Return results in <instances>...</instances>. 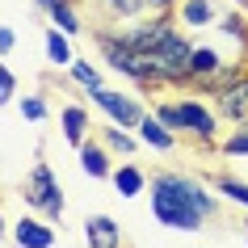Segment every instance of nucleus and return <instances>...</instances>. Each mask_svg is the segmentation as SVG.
<instances>
[{
  "label": "nucleus",
  "instance_id": "25",
  "mask_svg": "<svg viewBox=\"0 0 248 248\" xmlns=\"http://www.w3.org/2000/svg\"><path fill=\"white\" fill-rule=\"evenodd\" d=\"M21 114H26L30 122H42V118H46V101H42V97H26V101H21Z\"/></svg>",
  "mask_w": 248,
  "mask_h": 248
},
{
  "label": "nucleus",
  "instance_id": "11",
  "mask_svg": "<svg viewBox=\"0 0 248 248\" xmlns=\"http://www.w3.org/2000/svg\"><path fill=\"white\" fill-rule=\"evenodd\" d=\"M38 4L51 13L55 30H63V34H80V17H76V9H72L67 0H38Z\"/></svg>",
  "mask_w": 248,
  "mask_h": 248
},
{
  "label": "nucleus",
  "instance_id": "29",
  "mask_svg": "<svg viewBox=\"0 0 248 248\" xmlns=\"http://www.w3.org/2000/svg\"><path fill=\"white\" fill-rule=\"evenodd\" d=\"M244 227H248V223H244Z\"/></svg>",
  "mask_w": 248,
  "mask_h": 248
},
{
  "label": "nucleus",
  "instance_id": "8",
  "mask_svg": "<svg viewBox=\"0 0 248 248\" xmlns=\"http://www.w3.org/2000/svg\"><path fill=\"white\" fill-rule=\"evenodd\" d=\"M215 101H219L223 118H235V122H244V118H248V76H240L235 84H227L223 93H215Z\"/></svg>",
  "mask_w": 248,
  "mask_h": 248
},
{
  "label": "nucleus",
  "instance_id": "19",
  "mask_svg": "<svg viewBox=\"0 0 248 248\" xmlns=\"http://www.w3.org/2000/svg\"><path fill=\"white\" fill-rule=\"evenodd\" d=\"M215 189H219L223 198H232V202H240V206H248V185H244V181H232V177H219V181H215Z\"/></svg>",
  "mask_w": 248,
  "mask_h": 248
},
{
  "label": "nucleus",
  "instance_id": "10",
  "mask_svg": "<svg viewBox=\"0 0 248 248\" xmlns=\"http://www.w3.org/2000/svg\"><path fill=\"white\" fill-rule=\"evenodd\" d=\"M80 169L89 172V177H114V169H109V152H105L101 143H80Z\"/></svg>",
  "mask_w": 248,
  "mask_h": 248
},
{
  "label": "nucleus",
  "instance_id": "16",
  "mask_svg": "<svg viewBox=\"0 0 248 248\" xmlns=\"http://www.w3.org/2000/svg\"><path fill=\"white\" fill-rule=\"evenodd\" d=\"M219 67H223V59L210 51V46H194V55H189V72H194V80L198 76H215Z\"/></svg>",
  "mask_w": 248,
  "mask_h": 248
},
{
  "label": "nucleus",
  "instance_id": "5",
  "mask_svg": "<svg viewBox=\"0 0 248 248\" xmlns=\"http://www.w3.org/2000/svg\"><path fill=\"white\" fill-rule=\"evenodd\" d=\"M122 38L131 42L139 55L143 51H160V46L172 38V26H169V17H156L152 26H139V30H131V34H122Z\"/></svg>",
  "mask_w": 248,
  "mask_h": 248
},
{
  "label": "nucleus",
  "instance_id": "12",
  "mask_svg": "<svg viewBox=\"0 0 248 248\" xmlns=\"http://www.w3.org/2000/svg\"><path fill=\"white\" fill-rule=\"evenodd\" d=\"M63 135H67V143H84V135H89V109L84 105H67L63 109Z\"/></svg>",
  "mask_w": 248,
  "mask_h": 248
},
{
  "label": "nucleus",
  "instance_id": "26",
  "mask_svg": "<svg viewBox=\"0 0 248 248\" xmlns=\"http://www.w3.org/2000/svg\"><path fill=\"white\" fill-rule=\"evenodd\" d=\"M13 30H9V26H0V55H9V51H13Z\"/></svg>",
  "mask_w": 248,
  "mask_h": 248
},
{
  "label": "nucleus",
  "instance_id": "21",
  "mask_svg": "<svg viewBox=\"0 0 248 248\" xmlns=\"http://www.w3.org/2000/svg\"><path fill=\"white\" fill-rule=\"evenodd\" d=\"M72 80L84 84V89H101V76H97V67H89V63H72Z\"/></svg>",
  "mask_w": 248,
  "mask_h": 248
},
{
  "label": "nucleus",
  "instance_id": "17",
  "mask_svg": "<svg viewBox=\"0 0 248 248\" xmlns=\"http://www.w3.org/2000/svg\"><path fill=\"white\" fill-rule=\"evenodd\" d=\"M177 9H181V21L185 26H206L215 9H210V0H177Z\"/></svg>",
  "mask_w": 248,
  "mask_h": 248
},
{
  "label": "nucleus",
  "instance_id": "20",
  "mask_svg": "<svg viewBox=\"0 0 248 248\" xmlns=\"http://www.w3.org/2000/svg\"><path fill=\"white\" fill-rule=\"evenodd\" d=\"M156 118L164 122V126H169L172 135H177V131H185V114H181V101H177V105H156Z\"/></svg>",
  "mask_w": 248,
  "mask_h": 248
},
{
  "label": "nucleus",
  "instance_id": "23",
  "mask_svg": "<svg viewBox=\"0 0 248 248\" xmlns=\"http://www.w3.org/2000/svg\"><path fill=\"white\" fill-rule=\"evenodd\" d=\"M101 4H105L114 17H131V13H139V9H143L147 0H101Z\"/></svg>",
  "mask_w": 248,
  "mask_h": 248
},
{
  "label": "nucleus",
  "instance_id": "9",
  "mask_svg": "<svg viewBox=\"0 0 248 248\" xmlns=\"http://www.w3.org/2000/svg\"><path fill=\"white\" fill-rule=\"evenodd\" d=\"M84 240H89V248H118L122 244V232H118V223L109 215H93L84 223Z\"/></svg>",
  "mask_w": 248,
  "mask_h": 248
},
{
  "label": "nucleus",
  "instance_id": "4",
  "mask_svg": "<svg viewBox=\"0 0 248 248\" xmlns=\"http://www.w3.org/2000/svg\"><path fill=\"white\" fill-rule=\"evenodd\" d=\"M93 101L101 105L105 114L114 118L118 126H139V122H143V114H139V105L131 101V97H122V93H114V89H93Z\"/></svg>",
  "mask_w": 248,
  "mask_h": 248
},
{
  "label": "nucleus",
  "instance_id": "1",
  "mask_svg": "<svg viewBox=\"0 0 248 248\" xmlns=\"http://www.w3.org/2000/svg\"><path fill=\"white\" fill-rule=\"evenodd\" d=\"M152 215H156V223H164L172 232H198L215 215V194H206L189 177L164 172L152 185Z\"/></svg>",
  "mask_w": 248,
  "mask_h": 248
},
{
  "label": "nucleus",
  "instance_id": "3",
  "mask_svg": "<svg viewBox=\"0 0 248 248\" xmlns=\"http://www.w3.org/2000/svg\"><path fill=\"white\" fill-rule=\"evenodd\" d=\"M101 51H105V59H109V67H114V72H122V76H131V80H143V67H139V51H135L126 38L101 34Z\"/></svg>",
  "mask_w": 248,
  "mask_h": 248
},
{
  "label": "nucleus",
  "instance_id": "22",
  "mask_svg": "<svg viewBox=\"0 0 248 248\" xmlns=\"http://www.w3.org/2000/svg\"><path fill=\"white\" fill-rule=\"evenodd\" d=\"M223 152H227V156H248V118H244V126L223 143Z\"/></svg>",
  "mask_w": 248,
  "mask_h": 248
},
{
  "label": "nucleus",
  "instance_id": "6",
  "mask_svg": "<svg viewBox=\"0 0 248 248\" xmlns=\"http://www.w3.org/2000/svg\"><path fill=\"white\" fill-rule=\"evenodd\" d=\"M181 114H185V135H194V139H202V143H210L215 139V114H210L202 101H181Z\"/></svg>",
  "mask_w": 248,
  "mask_h": 248
},
{
  "label": "nucleus",
  "instance_id": "24",
  "mask_svg": "<svg viewBox=\"0 0 248 248\" xmlns=\"http://www.w3.org/2000/svg\"><path fill=\"white\" fill-rule=\"evenodd\" d=\"M13 93H17V76L9 72V67L0 63V105H9L13 101Z\"/></svg>",
  "mask_w": 248,
  "mask_h": 248
},
{
  "label": "nucleus",
  "instance_id": "7",
  "mask_svg": "<svg viewBox=\"0 0 248 248\" xmlns=\"http://www.w3.org/2000/svg\"><path fill=\"white\" fill-rule=\"evenodd\" d=\"M13 240L17 248H55V227L42 219H21L13 227Z\"/></svg>",
  "mask_w": 248,
  "mask_h": 248
},
{
  "label": "nucleus",
  "instance_id": "27",
  "mask_svg": "<svg viewBox=\"0 0 248 248\" xmlns=\"http://www.w3.org/2000/svg\"><path fill=\"white\" fill-rule=\"evenodd\" d=\"M152 9H169V4H177V0H147Z\"/></svg>",
  "mask_w": 248,
  "mask_h": 248
},
{
  "label": "nucleus",
  "instance_id": "15",
  "mask_svg": "<svg viewBox=\"0 0 248 248\" xmlns=\"http://www.w3.org/2000/svg\"><path fill=\"white\" fill-rule=\"evenodd\" d=\"M46 55H51V63H59V67H72L76 59H72V46H67V34L63 30H46Z\"/></svg>",
  "mask_w": 248,
  "mask_h": 248
},
{
  "label": "nucleus",
  "instance_id": "28",
  "mask_svg": "<svg viewBox=\"0 0 248 248\" xmlns=\"http://www.w3.org/2000/svg\"><path fill=\"white\" fill-rule=\"evenodd\" d=\"M0 235H4V219H0Z\"/></svg>",
  "mask_w": 248,
  "mask_h": 248
},
{
  "label": "nucleus",
  "instance_id": "14",
  "mask_svg": "<svg viewBox=\"0 0 248 248\" xmlns=\"http://www.w3.org/2000/svg\"><path fill=\"white\" fill-rule=\"evenodd\" d=\"M114 185H118V194H122V198H135V194H143L147 177L135 169V164H122V169H114Z\"/></svg>",
  "mask_w": 248,
  "mask_h": 248
},
{
  "label": "nucleus",
  "instance_id": "2",
  "mask_svg": "<svg viewBox=\"0 0 248 248\" xmlns=\"http://www.w3.org/2000/svg\"><path fill=\"white\" fill-rule=\"evenodd\" d=\"M26 202L34 210H42V215H51V219H59L63 215V194H59V181H55L51 164H38V169L30 172L26 181Z\"/></svg>",
  "mask_w": 248,
  "mask_h": 248
},
{
  "label": "nucleus",
  "instance_id": "13",
  "mask_svg": "<svg viewBox=\"0 0 248 248\" xmlns=\"http://www.w3.org/2000/svg\"><path fill=\"white\" fill-rule=\"evenodd\" d=\"M139 139H143L147 147H160V152H169V147H172V131L164 126V122H160L156 114L139 122Z\"/></svg>",
  "mask_w": 248,
  "mask_h": 248
},
{
  "label": "nucleus",
  "instance_id": "18",
  "mask_svg": "<svg viewBox=\"0 0 248 248\" xmlns=\"http://www.w3.org/2000/svg\"><path fill=\"white\" fill-rule=\"evenodd\" d=\"M105 143H109V152H122V156H131L135 152V135H126L122 126H105Z\"/></svg>",
  "mask_w": 248,
  "mask_h": 248
}]
</instances>
